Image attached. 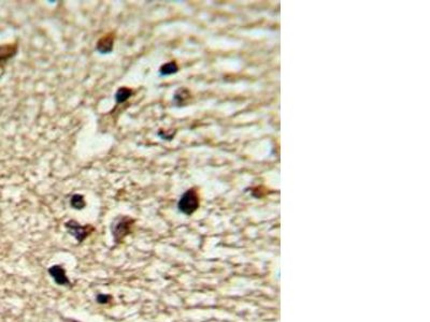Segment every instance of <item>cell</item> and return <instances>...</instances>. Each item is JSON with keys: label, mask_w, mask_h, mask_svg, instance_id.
Returning <instances> with one entry per match:
<instances>
[{"label": "cell", "mask_w": 430, "mask_h": 322, "mask_svg": "<svg viewBox=\"0 0 430 322\" xmlns=\"http://www.w3.org/2000/svg\"><path fill=\"white\" fill-rule=\"evenodd\" d=\"M134 223L136 221L129 216H118L114 219L113 223L111 224V233H112L115 244H121L125 238L132 232Z\"/></svg>", "instance_id": "obj_1"}, {"label": "cell", "mask_w": 430, "mask_h": 322, "mask_svg": "<svg viewBox=\"0 0 430 322\" xmlns=\"http://www.w3.org/2000/svg\"><path fill=\"white\" fill-rule=\"evenodd\" d=\"M199 207V197L196 189L192 188L183 193L178 202V208L182 214L192 215Z\"/></svg>", "instance_id": "obj_2"}, {"label": "cell", "mask_w": 430, "mask_h": 322, "mask_svg": "<svg viewBox=\"0 0 430 322\" xmlns=\"http://www.w3.org/2000/svg\"><path fill=\"white\" fill-rule=\"evenodd\" d=\"M65 228L71 237H74L78 241V243L84 242L95 231V228L93 226H82L78 222L74 221V219H70L69 222H67L65 224Z\"/></svg>", "instance_id": "obj_3"}, {"label": "cell", "mask_w": 430, "mask_h": 322, "mask_svg": "<svg viewBox=\"0 0 430 322\" xmlns=\"http://www.w3.org/2000/svg\"><path fill=\"white\" fill-rule=\"evenodd\" d=\"M47 273L50 274V276L53 278L54 282L58 286L62 287H71V281L66 274V270L62 268L61 265L55 264L52 265L51 268L47 270Z\"/></svg>", "instance_id": "obj_4"}, {"label": "cell", "mask_w": 430, "mask_h": 322, "mask_svg": "<svg viewBox=\"0 0 430 322\" xmlns=\"http://www.w3.org/2000/svg\"><path fill=\"white\" fill-rule=\"evenodd\" d=\"M113 43H114V37L112 35H107L102 37L100 40L97 42V51L100 54H109L113 50Z\"/></svg>", "instance_id": "obj_5"}, {"label": "cell", "mask_w": 430, "mask_h": 322, "mask_svg": "<svg viewBox=\"0 0 430 322\" xmlns=\"http://www.w3.org/2000/svg\"><path fill=\"white\" fill-rule=\"evenodd\" d=\"M132 96V90L127 87H121L115 93V101L118 104L124 103Z\"/></svg>", "instance_id": "obj_6"}, {"label": "cell", "mask_w": 430, "mask_h": 322, "mask_svg": "<svg viewBox=\"0 0 430 322\" xmlns=\"http://www.w3.org/2000/svg\"><path fill=\"white\" fill-rule=\"evenodd\" d=\"M178 70H179V68H178L177 62L176 61H170V62H167V64H165L161 67V69H159V73H161V75H163V76L171 75V74L177 73Z\"/></svg>", "instance_id": "obj_7"}, {"label": "cell", "mask_w": 430, "mask_h": 322, "mask_svg": "<svg viewBox=\"0 0 430 322\" xmlns=\"http://www.w3.org/2000/svg\"><path fill=\"white\" fill-rule=\"evenodd\" d=\"M70 205L73 208L77 209V210H81L85 207L86 203H85V199L82 194H74L73 197L70 199Z\"/></svg>", "instance_id": "obj_8"}, {"label": "cell", "mask_w": 430, "mask_h": 322, "mask_svg": "<svg viewBox=\"0 0 430 322\" xmlns=\"http://www.w3.org/2000/svg\"><path fill=\"white\" fill-rule=\"evenodd\" d=\"M112 300H113V297L111 294L100 293V294H97V296H96V302L100 305H107V304L112 302Z\"/></svg>", "instance_id": "obj_9"}, {"label": "cell", "mask_w": 430, "mask_h": 322, "mask_svg": "<svg viewBox=\"0 0 430 322\" xmlns=\"http://www.w3.org/2000/svg\"><path fill=\"white\" fill-rule=\"evenodd\" d=\"M187 96H188V92L185 89H179L176 92V95H174V101H176L178 104H181V101L185 100Z\"/></svg>", "instance_id": "obj_10"}, {"label": "cell", "mask_w": 430, "mask_h": 322, "mask_svg": "<svg viewBox=\"0 0 430 322\" xmlns=\"http://www.w3.org/2000/svg\"><path fill=\"white\" fill-rule=\"evenodd\" d=\"M62 322H80V321H78L76 319H73V318H66Z\"/></svg>", "instance_id": "obj_11"}]
</instances>
